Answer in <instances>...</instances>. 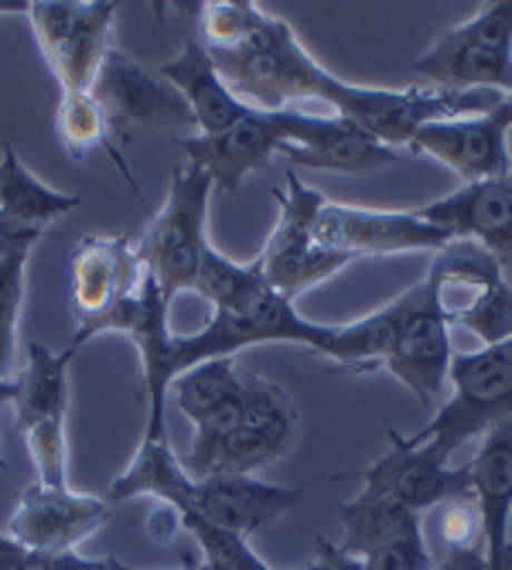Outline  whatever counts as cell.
Masks as SVG:
<instances>
[{"instance_id": "cell-1", "label": "cell", "mask_w": 512, "mask_h": 570, "mask_svg": "<svg viewBox=\"0 0 512 570\" xmlns=\"http://www.w3.org/2000/svg\"><path fill=\"white\" fill-rule=\"evenodd\" d=\"M226 86L253 110H287L297 99H318L383 144L406 150L414 134L437 120L485 117L505 96L489 89H380L355 86L318 66L297 41L294 28L260 11L249 35L233 48H209ZM410 154V150H406Z\"/></svg>"}, {"instance_id": "cell-2", "label": "cell", "mask_w": 512, "mask_h": 570, "mask_svg": "<svg viewBox=\"0 0 512 570\" xmlns=\"http://www.w3.org/2000/svg\"><path fill=\"white\" fill-rule=\"evenodd\" d=\"M328 358L342 373H393L424 406H441L451 373V325L441 307V277L434 267L370 318L338 325Z\"/></svg>"}, {"instance_id": "cell-3", "label": "cell", "mask_w": 512, "mask_h": 570, "mask_svg": "<svg viewBox=\"0 0 512 570\" xmlns=\"http://www.w3.org/2000/svg\"><path fill=\"white\" fill-rule=\"evenodd\" d=\"M447 390L451 396L434 417L421 431L406 434L410 448H427L437 461H451L465 441L482 438L489 428L512 417V338L454 355Z\"/></svg>"}, {"instance_id": "cell-4", "label": "cell", "mask_w": 512, "mask_h": 570, "mask_svg": "<svg viewBox=\"0 0 512 570\" xmlns=\"http://www.w3.org/2000/svg\"><path fill=\"white\" fill-rule=\"evenodd\" d=\"M338 325L307 322L294 311V301L277 294L274 287L243 311H216L213 322L195 335L171 338V370L181 376L185 370L209 358H233L243 348L267 345V342H294L328 358L335 345Z\"/></svg>"}, {"instance_id": "cell-5", "label": "cell", "mask_w": 512, "mask_h": 570, "mask_svg": "<svg viewBox=\"0 0 512 570\" xmlns=\"http://www.w3.org/2000/svg\"><path fill=\"white\" fill-rule=\"evenodd\" d=\"M216 185L195 165H181L171 175L165 209L150 219L140 236V256L147 274L158 281L165 301L171 304L181 291H195L201 256L209 249L205 219H209V198Z\"/></svg>"}, {"instance_id": "cell-6", "label": "cell", "mask_w": 512, "mask_h": 570, "mask_svg": "<svg viewBox=\"0 0 512 570\" xmlns=\"http://www.w3.org/2000/svg\"><path fill=\"white\" fill-rule=\"evenodd\" d=\"M414 72L431 79L434 89H489L512 96V0L482 4L472 21L447 28L417 56Z\"/></svg>"}, {"instance_id": "cell-7", "label": "cell", "mask_w": 512, "mask_h": 570, "mask_svg": "<svg viewBox=\"0 0 512 570\" xmlns=\"http://www.w3.org/2000/svg\"><path fill=\"white\" fill-rule=\"evenodd\" d=\"M441 277V307L447 325H457L495 345L512 338V287L495 256L472 243L451 239L431 264Z\"/></svg>"}, {"instance_id": "cell-8", "label": "cell", "mask_w": 512, "mask_h": 570, "mask_svg": "<svg viewBox=\"0 0 512 570\" xmlns=\"http://www.w3.org/2000/svg\"><path fill=\"white\" fill-rule=\"evenodd\" d=\"M274 198L280 205V216H277V226L260 253V267H264L267 284L277 294H284L287 301H294L307 287L335 277L352 261L342 253L322 249L315 243L312 229H315V216L325 202V195L318 188L304 185L297 178V171H287V181H284V188H274Z\"/></svg>"}, {"instance_id": "cell-9", "label": "cell", "mask_w": 512, "mask_h": 570, "mask_svg": "<svg viewBox=\"0 0 512 570\" xmlns=\"http://www.w3.org/2000/svg\"><path fill=\"white\" fill-rule=\"evenodd\" d=\"M120 4L99 0V4H66L48 0L31 4L28 18L38 38L41 56L59 79L62 92H92L102 59L110 51V24Z\"/></svg>"}, {"instance_id": "cell-10", "label": "cell", "mask_w": 512, "mask_h": 570, "mask_svg": "<svg viewBox=\"0 0 512 570\" xmlns=\"http://www.w3.org/2000/svg\"><path fill=\"white\" fill-rule=\"evenodd\" d=\"M297 438V406L291 393L264 376L246 373L243 413L233 434L216 448L201 479L216 475H253L291 451ZM198 482V479H195Z\"/></svg>"}, {"instance_id": "cell-11", "label": "cell", "mask_w": 512, "mask_h": 570, "mask_svg": "<svg viewBox=\"0 0 512 570\" xmlns=\"http://www.w3.org/2000/svg\"><path fill=\"white\" fill-rule=\"evenodd\" d=\"M92 92L110 117L117 144H127V137L134 130L195 127V117L188 110L185 96L168 79L144 69L137 59H130L120 48L107 51Z\"/></svg>"}, {"instance_id": "cell-12", "label": "cell", "mask_w": 512, "mask_h": 570, "mask_svg": "<svg viewBox=\"0 0 512 570\" xmlns=\"http://www.w3.org/2000/svg\"><path fill=\"white\" fill-rule=\"evenodd\" d=\"M312 233L322 249L342 253L348 261H355V256L414 253V249L441 253L451 243V236L431 226L417 209L383 213V209H363V205H342L332 198L322 202Z\"/></svg>"}, {"instance_id": "cell-13", "label": "cell", "mask_w": 512, "mask_h": 570, "mask_svg": "<svg viewBox=\"0 0 512 570\" xmlns=\"http://www.w3.org/2000/svg\"><path fill=\"white\" fill-rule=\"evenodd\" d=\"M171 393H175V406L195 428V441L191 451L181 458V469L188 472V479H201L216 448L239 424L246 373H239L236 358H209L175 376Z\"/></svg>"}, {"instance_id": "cell-14", "label": "cell", "mask_w": 512, "mask_h": 570, "mask_svg": "<svg viewBox=\"0 0 512 570\" xmlns=\"http://www.w3.org/2000/svg\"><path fill=\"white\" fill-rule=\"evenodd\" d=\"M287 144L280 147L284 158L294 168L312 171H338V175H373L406 158V150H396L363 130L345 117H318L301 114L294 107L284 110Z\"/></svg>"}, {"instance_id": "cell-15", "label": "cell", "mask_w": 512, "mask_h": 570, "mask_svg": "<svg viewBox=\"0 0 512 570\" xmlns=\"http://www.w3.org/2000/svg\"><path fill=\"white\" fill-rule=\"evenodd\" d=\"M110 515V502L72 489H48L41 482L28 485L18 499L11 520L4 527L8 537L24 543L28 550L66 557L76 553Z\"/></svg>"}, {"instance_id": "cell-16", "label": "cell", "mask_w": 512, "mask_h": 570, "mask_svg": "<svg viewBox=\"0 0 512 570\" xmlns=\"http://www.w3.org/2000/svg\"><path fill=\"white\" fill-rule=\"evenodd\" d=\"M390 448L363 472V492L393 499L396 505L427 515L447 499L469 495L472 475L465 469H451L447 461H437L427 448H410L400 431H390Z\"/></svg>"}, {"instance_id": "cell-17", "label": "cell", "mask_w": 512, "mask_h": 570, "mask_svg": "<svg viewBox=\"0 0 512 570\" xmlns=\"http://www.w3.org/2000/svg\"><path fill=\"white\" fill-rule=\"evenodd\" d=\"M284 144V110H249L223 134H191L178 140L188 165L201 168L219 191H236L246 175L267 171Z\"/></svg>"}, {"instance_id": "cell-18", "label": "cell", "mask_w": 512, "mask_h": 570, "mask_svg": "<svg viewBox=\"0 0 512 570\" xmlns=\"http://www.w3.org/2000/svg\"><path fill=\"white\" fill-rule=\"evenodd\" d=\"M410 154H431L441 165H447L461 181H489L512 175L509 158V124L499 117V107L485 117H457L437 120L414 134L406 147Z\"/></svg>"}, {"instance_id": "cell-19", "label": "cell", "mask_w": 512, "mask_h": 570, "mask_svg": "<svg viewBox=\"0 0 512 570\" xmlns=\"http://www.w3.org/2000/svg\"><path fill=\"white\" fill-rule=\"evenodd\" d=\"M140 236H82L72 256V304L79 325L107 315L144 281Z\"/></svg>"}, {"instance_id": "cell-20", "label": "cell", "mask_w": 512, "mask_h": 570, "mask_svg": "<svg viewBox=\"0 0 512 570\" xmlns=\"http://www.w3.org/2000/svg\"><path fill=\"white\" fill-rule=\"evenodd\" d=\"M301 499H304L301 489L270 485L253 475H216V479H198V482L191 479L188 502L178 512H195L201 520L249 540L253 533L277 523Z\"/></svg>"}, {"instance_id": "cell-21", "label": "cell", "mask_w": 512, "mask_h": 570, "mask_svg": "<svg viewBox=\"0 0 512 570\" xmlns=\"http://www.w3.org/2000/svg\"><path fill=\"white\" fill-rule=\"evenodd\" d=\"M431 226L451 239H472L485 246L505 267L512 261V178H489L461 185L457 191L417 209Z\"/></svg>"}, {"instance_id": "cell-22", "label": "cell", "mask_w": 512, "mask_h": 570, "mask_svg": "<svg viewBox=\"0 0 512 570\" xmlns=\"http://www.w3.org/2000/svg\"><path fill=\"white\" fill-rule=\"evenodd\" d=\"M472 495L482 512V537L485 553L495 570H512V543H509V520H512V417L489 428L475 458L469 461Z\"/></svg>"}, {"instance_id": "cell-23", "label": "cell", "mask_w": 512, "mask_h": 570, "mask_svg": "<svg viewBox=\"0 0 512 570\" xmlns=\"http://www.w3.org/2000/svg\"><path fill=\"white\" fill-rule=\"evenodd\" d=\"M154 72L168 79L185 96L188 110L195 117V127L205 137L229 130L253 110L226 86V79L219 76V69L209 56V48L201 45V38H188L178 56L171 62H161Z\"/></svg>"}, {"instance_id": "cell-24", "label": "cell", "mask_w": 512, "mask_h": 570, "mask_svg": "<svg viewBox=\"0 0 512 570\" xmlns=\"http://www.w3.org/2000/svg\"><path fill=\"white\" fill-rule=\"evenodd\" d=\"M76 348L51 352L41 342H28V366L18 380V428H31L41 421H66L69 417V362Z\"/></svg>"}, {"instance_id": "cell-25", "label": "cell", "mask_w": 512, "mask_h": 570, "mask_svg": "<svg viewBox=\"0 0 512 570\" xmlns=\"http://www.w3.org/2000/svg\"><path fill=\"white\" fill-rule=\"evenodd\" d=\"M79 209V195H66L41 185L21 161L11 144L0 150V216L28 226V229H48L51 223L66 219Z\"/></svg>"}, {"instance_id": "cell-26", "label": "cell", "mask_w": 512, "mask_h": 570, "mask_svg": "<svg viewBox=\"0 0 512 570\" xmlns=\"http://www.w3.org/2000/svg\"><path fill=\"white\" fill-rule=\"evenodd\" d=\"M59 137L66 144V150L72 158H82V154L102 147L114 158V165L120 168V175L127 178V185L134 188V195L140 198V188L124 161V154L117 150V140H114V127H110V117L102 110V102L96 99V92H62L59 99Z\"/></svg>"}, {"instance_id": "cell-27", "label": "cell", "mask_w": 512, "mask_h": 570, "mask_svg": "<svg viewBox=\"0 0 512 570\" xmlns=\"http://www.w3.org/2000/svg\"><path fill=\"white\" fill-rule=\"evenodd\" d=\"M270 291L260 256L253 264H236L229 256H223L219 249H205L201 267L195 277V294H201L216 311H243L249 304H256L264 294Z\"/></svg>"}, {"instance_id": "cell-28", "label": "cell", "mask_w": 512, "mask_h": 570, "mask_svg": "<svg viewBox=\"0 0 512 570\" xmlns=\"http://www.w3.org/2000/svg\"><path fill=\"white\" fill-rule=\"evenodd\" d=\"M181 530L191 533L201 553V570H274L270 563H264L253 553L246 537L201 520L195 512H181Z\"/></svg>"}, {"instance_id": "cell-29", "label": "cell", "mask_w": 512, "mask_h": 570, "mask_svg": "<svg viewBox=\"0 0 512 570\" xmlns=\"http://www.w3.org/2000/svg\"><path fill=\"white\" fill-rule=\"evenodd\" d=\"M28 256H11L8 264H0V383H8V373L14 366V328H18V311L24 301V267Z\"/></svg>"}, {"instance_id": "cell-30", "label": "cell", "mask_w": 512, "mask_h": 570, "mask_svg": "<svg viewBox=\"0 0 512 570\" xmlns=\"http://www.w3.org/2000/svg\"><path fill=\"white\" fill-rule=\"evenodd\" d=\"M260 8L256 4H236V0H216V4H201L198 11V24H201V45L205 48H233L239 45Z\"/></svg>"}, {"instance_id": "cell-31", "label": "cell", "mask_w": 512, "mask_h": 570, "mask_svg": "<svg viewBox=\"0 0 512 570\" xmlns=\"http://www.w3.org/2000/svg\"><path fill=\"white\" fill-rule=\"evenodd\" d=\"M437 515V550H457V547H485L482 537V512L475 495H457L431 509Z\"/></svg>"}, {"instance_id": "cell-32", "label": "cell", "mask_w": 512, "mask_h": 570, "mask_svg": "<svg viewBox=\"0 0 512 570\" xmlns=\"http://www.w3.org/2000/svg\"><path fill=\"white\" fill-rule=\"evenodd\" d=\"M363 567L366 570H434V553L424 537V520L406 527L400 537L376 547L373 553H366Z\"/></svg>"}, {"instance_id": "cell-33", "label": "cell", "mask_w": 512, "mask_h": 570, "mask_svg": "<svg viewBox=\"0 0 512 570\" xmlns=\"http://www.w3.org/2000/svg\"><path fill=\"white\" fill-rule=\"evenodd\" d=\"M66 557H48V553L28 550L14 537L0 533V570H69Z\"/></svg>"}, {"instance_id": "cell-34", "label": "cell", "mask_w": 512, "mask_h": 570, "mask_svg": "<svg viewBox=\"0 0 512 570\" xmlns=\"http://www.w3.org/2000/svg\"><path fill=\"white\" fill-rule=\"evenodd\" d=\"M41 236H45L41 229H28V226H18V223H11V219L0 216V264H8L11 256L31 253V246H35Z\"/></svg>"}, {"instance_id": "cell-35", "label": "cell", "mask_w": 512, "mask_h": 570, "mask_svg": "<svg viewBox=\"0 0 512 570\" xmlns=\"http://www.w3.org/2000/svg\"><path fill=\"white\" fill-rule=\"evenodd\" d=\"M434 570H495L485 547H457V550H437Z\"/></svg>"}, {"instance_id": "cell-36", "label": "cell", "mask_w": 512, "mask_h": 570, "mask_svg": "<svg viewBox=\"0 0 512 570\" xmlns=\"http://www.w3.org/2000/svg\"><path fill=\"white\" fill-rule=\"evenodd\" d=\"M304 570H366L363 567V560L358 557H352V553H345L338 543H328L325 537L315 543V560L307 563Z\"/></svg>"}, {"instance_id": "cell-37", "label": "cell", "mask_w": 512, "mask_h": 570, "mask_svg": "<svg viewBox=\"0 0 512 570\" xmlns=\"http://www.w3.org/2000/svg\"><path fill=\"white\" fill-rule=\"evenodd\" d=\"M178 533H181V512L168 502H158V509H154L147 520V537L154 543H171Z\"/></svg>"}, {"instance_id": "cell-38", "label": "cell", "mask_w": 512, "mask_h": 570, "mask_svg": "<svg viewBox=\"0 0 512 570\" xmlns=\"http://www.w3.org/2000/svg\"><path fill=\"white\" fill-rule=\"evenodd\" d=\"M31 4L28 0H0V14H28Z\"/></svg>"}, {"instance_id": "cell-39", "label": "cell", "mask_w": 512, "mask_h": 570, "mask_svg": "<svg viewBox=\"0 0 512 570\" xmlns=\"http://www.w3.org/2000/svg\"><path fill=\"white\" fill-rule=\"evenodd\" d=\"M8 469V461H4V454H0V472H4Z\"/></svg>"}, {"instance_id": "cell-40", "label": "cell", "mask_w": 512, "mask_h": 570, "mask_svg": "<svg viewBox=\"0 0 512 570\" xmlns=\"http://www.w3.org/2000/svg\"><path fill=\"white\" fill-rule=\"evenodd\" d=\"M301 570H304V567H301Z\"/></svg>"}, {"instance_id": "cell-41", "label": "cell", "mask_w": 512, "mask_h": 570, "mask_svg": "<svg viewBox=\"0 0 512 570\" xmlns=\"http://www.w3.org/2000/svg\"><path fill=\"white\" fill-rule=\"evenodd\" d=\"M509 178H512V175H509Z\"/></svg>"}]
</instances>
